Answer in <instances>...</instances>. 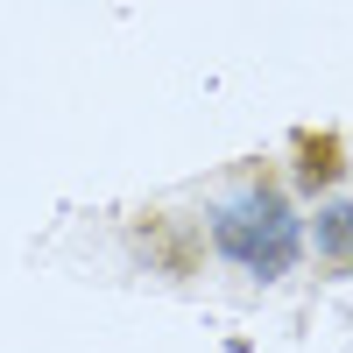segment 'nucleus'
Listing matches in <instances>:
<instances>
[{
	"label": "nucleus",
	"instance_id": "1",
	"mask_svg": "<svg viewBox=\"0 0 353 353\" xmlns=\"http://www.w3.org/2000/svg\"><path fill=\"white\" fill-rule=\"evenodd\" d=\"M219 248L233 261H248L254 276H283L297 261V219L283 212V198H248L219 219Z\"/></svg>",
	"mask_w": 353,
	"mask_h": 353
},
{
	"label": "nucleus",
	"instance_id": "2",
	"mask_svg": "<svg viewBox=\"0 0 353 353\" xmlns=\"http://www.w3.org/2000/svg\"><path fill=\"white\" fill-rule=\"evenodd\" d=\"M325 248H332V254L353 248V212H346V205H332V212H325Z\"/></svg>",
	"mask_w": 353,
	"mask_h": 353
}]
</instances>
